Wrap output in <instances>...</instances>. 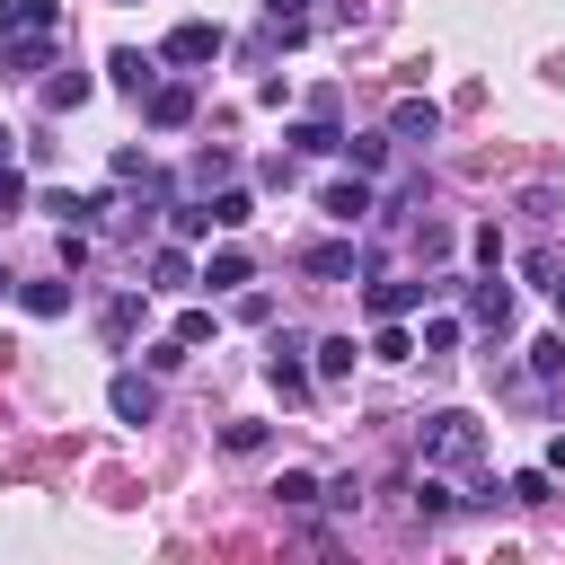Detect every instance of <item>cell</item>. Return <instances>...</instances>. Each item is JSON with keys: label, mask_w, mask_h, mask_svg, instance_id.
<instances>
[{"label": "cell", "mask_w": 565, "mask_h": 565, "mask_svg": "<svg viewBox=\"0 0 565 565\" xmlns=\"http://www.w3.org/2000/svg\"><path fill=\"white\" fill-rule=\"evenodd\" d=\"M53 62V26H35V35H0V71L9 79H26V71H44Z\"/></svg>", "instance_id": "5b68a950"}, {"label": "cell", "mask_w": 565, "mask_h": 565, "mask_svg": "<svg viewBox=\"0 0 565 565\" xmlns=\"http://www.w3.org/2000/svg\"><path fill=\"white\" fill-rule=\"evenodd\" d=\"M274 388H282V397H309V371H300V335H282V344H274Z\"/></svg>", "instance_id": "5bb4252c"}, {"label": "cell", "mask_w": 565, "mask_h": 565, "mask_svg": "<svg viewBox=\"0 0 565 565\" xmlns=\"http://www.w3.org/2000/svg\"><path fill=\"white\" fill-rule=\"evenodd\" d=\"M221 44H230V35H221L212 18H185V26H168V62H185V71H194V62H212Z\"/></svg>", "instance_id": "3957f363"}, {"label": "cell", "mask_w": 565, "mask_h": 565, "mask_svg": "<svg viewBox=\"0 0 565 565\" xmlns=\"http://www.w3.org/2000/svg\"><path fill=\"white\" fill-rule=\"evenodd\" d=\"M274 494H282V503H318V477H309V468H282Z\"/></svg>", "instance_id": "d4e9b609"}, {"label": "cell", "mask_w": 565, "mask_h": 565, "mask_svg": "<svg viewBox=\"0 0 565 565\" xmlns=\"http://www.w3.org/2000/svg\"><path fill=\"white\" fill-rule=\"evenodd\" d=\"M18 203H26V177H18V168H0V212H18Z\"/></svg>", "instance_id": "f546056e"}, {"label": "cell", "mask_w": 565, "mask_h": 565, "mask_svg": "<svg viewBox=\"0 0 565 565\" xmlns=\"http://www.w3.org/2000/svg\"><path fill=\"white\" fill-rule=\"evenodd\" d=\"M212 230V203H177V238H203Z\"/></svg>", "instance_id": "83f0119b"}, {"label": "cell", "mask_w": 565, "mask_h": 565, "mask_svg": "<svg viewBox=\"0 0 565 565\" xmlns=\"http://www.w3.org/2000/svg\"><path fill=\"white\" fill-rule=\"evenodd\" d=\"M97 327H106V344H124V335L141 327V300H106V309H97Z\"/></svg>", "instance_id": "d6986e66"}, {"label": "cell", "mask_w": 565, "mask_h": 565, "mask_svg": "<svg viewBox=\"0 0 565 565\" xmlns=\"http://www.w3.org/2000/svg\"><path fill=\"white\" fill-rule=\"evenodd\" d=\"M468 318H477V327H494V335H503V318H512V282H503V274H494V265H486V282H477V291H468Z\"/></svg>", "instance_id": "8992f818"}, {"label": "cell", "mask_w": 565, "mask_h": 565, "mask_svg": "<svg viewBox=\"0 0 565 565\" xmlns=\"http://www.w3.org/2000/svg\"><path fill=\"white\" fill-rule=\"evenodd\" d=\"M203 282H212V291H238V282H247V256H238V247H221V256L203 265Z\"/></svg>", "instance_id": "ac0fdd59"}, {"label": "cell", "mask_w": 565, "mask_h": 565, "mask_svg": "<svg viewBox=\"0 0 565 565\" xmlns=\"http://www.w3.org/2000/svg\"><path fill=\"white\" fill-rule=\"evenodd\" d=\"M35 26H62V0H0V35H35Z\"/></svg>", "instance_id": "9c48e42d"}, {"label": "cell", "mask_w": 565, "mask_h": 565, "mask_svg": "<svg viewBox=\"0 0 565 565\" xmlns=\"http://www.w3.org/2000/svg\"><path fill=\"white\" fill-rule=\"evenodd\" d=\"M547 477H565V433H556V441H547Z\"/></svg>", "instance_id": "4dcf8cb0"}, {"label": "cell", "mask_w": 565, "mask_h": 565, "mask_svg": "<svg viewBox=\"0 0 565 565\" xmlns=\"http://www.w3.org/2000/svg\"><path fill=\"white\" fill-rule=\"evenodd\" d=\"M477 450H486V433H477V415H424V468H477Z\"/></svg>", "instance_id": "6da1fadb"}, {"label": "cell", "mask_w": 565, "mask_h": 565, "mask_svg": "<svg viewBox=\"0 0 565 565\" xmlns=\"http://www.w3.org/2000/svg\"><path fill=\"white\" fill-rule=\"evenodd\" d=\"M177 344H212V309H185L177 318Z\"/></svg>", "instance_id": "f1b7e54d"}, {"label": "cell", "mask_w": 565, "mask_h": 565, "mask_svg": "<svg viewBox=\"0 0 565 565\" xmlns=\"http://www.w3.org/2000/svg\"><path fill=\"white\" fill-rule=\"evenodd\" d=\"M318 353V380H344L353 371V335H327V344H309Z\"/></svg>", "instance_id": "ffe728a7"}, {"label": "cell", "mask_w": 565, "mask_h": 565, "mask_svg": "<svg viewBox=\"0 0 565 565\" xmlns=\"http://www.w3.org/2000/svg\"><path fill=\"white\" fill-rule=\"evenodd\" d=\"M530 371L556 380V371H565V335H539V344H530Z\"/></svg>", "instance_id": "cb8c5ba5"}, {"label": "cell", "mask_w": 565, "mask_h": 565, "mask_svg": "<svg viewBox=\"0 0 565 565\" xmlns=\"http://www.w3.org/2000/svg\"><path fill=\"white\" fill-rule=\"evenodd\" d=\"M247 221H256V203H247L238 185H221V194H212V230H247Z\"/></svg>", "instance_id": "e0dca14e"}, {"label": "cell", "mask_w": 565, "mask_h": 565, "mask_svg": "<svg viewBox=\"0 0 565 565\" xmlns=\"http://www.w3.org/2000/svg\"><path fill=\"white\" fill-rule=\"evenodd\" d=\"M327 221H344V230H362V221H371V185H362V177H344V185H327Z\"/></svg>", "instance_id": "30bf717a"}, {"label": "cell", "mask_w": 565, "mask_h": 565, "mask_svg": "<svg viewBox=\"0 0 565 565\" xmlns=\"http://www.w3.org/2000/svg\"><path fill=\"white\" fill-rule=\"evenodd\" d=\"M265 35L274 44H300L309 35V0H265Z\"/></svg>", "instance_id": "7c38bea8"}, {"label": "cell", "mask_w": 565, "mask_h": 565, "mask_svg": "<svg viewBox=\"0 0 565 565\" xmlns=\"http://www.w3.org/2000/svg\"><path fill=\"white\" fill-rule=\"evenodd\" d=\"M185 282H203V274H194L177 247H159V256H150V291H185Z\"/></svg>", "instance_id": "9a60e30c"}, {"label": "cell", "mask_w": 565, "mask_h": 565, "mask_svg": "<svg viewBox=\"0 0 565 565\" xmlns=\"http://www.w3.org/2000/svg\"><path fill=\"white\" fill-rule=\"evenodd\" d=\"M106 71H115V88H124V97H150V88H159V71H150L132 44H124V53H106Z\"/></svg>", "instance_id": "8fae6325"}, {"label": "cell", "mask_w": 565, "mask_h": 565, "mask_svg": "<svg viewBox=\"0 0 565 565\" xmlns=\"http://www.w3.org/2000/svg\"><path fill=\"white\" fill-rule=\"evenodd\" d=\"M44 97L71 115V106H88V71H62V79H44Z\"/></svg>", "instance_id": "44dd1931"}, {"label": "cell", "mask_w": 565, "mask_h": 565, "mask_svg": "<svg viewBox=\"0 0 565 565\" xmlns=\"http://www.w3.org/2000/svg\"><path fill=\"white\" fill-rule=\"evenodd\" d=\"M344 159L371 177V168H388V141H380V132H362V141H344Z\"/></svg>", "instance_id": "7402d4cb"}, {"label": "cell", "mask_w": 565, "mask_h": 565, "mask_svg": "<svg viewBox=\"0 0 565 565\" xmlns=\"http://www.w3.org/2000/svg\"><path fill=\"white\" fill-rule=\"evenodd\" d=\"M556 318H565V282H556Z\"/></svg>", "instance_id": "d6a6232c"}, {"label": "cell", "mask_w": 565, "mask_h": 565, "mask_svg": "<svg viewBox=\"0 0 565 565\" xmlns=\"http://www.w3.org/2000/svg\"><path fill=\"white\" fill-rule=\"evenodd\" d=\"M433 132H441V106H433V97H406V106L388 115V141H433Z\"/></svg>", "instance_id": "52a82bcc"}, {"label": "cell", "mask_w": 565, "mask_h": 565, "mask_svg": "<svg viewBox=\"0 0 565 565\" xmlns=\"http://www.w3.org/2000/svg\"><path fill=\"white\" fill-rule=\"evenodd\" d=\"M106 406H115V424H150V415H159V388H150L141 371H115V380H106Z\"/></svg>", "instance_id": "7a4b0ae2"}, {"label": "cell", "mask_w": 565, "mask_h": 565, "mask_svg": "<svg viewBox=\"0 0 565 565\" xmlns=\"http://www.w3.org/2000/svg\"><path fill=\"white\" fill-rule=\"evenodd\" d=\"M424 300V282H371V318H406Z\"/></svg>", "instance_id": "2e32d148"}, {"label": "cell", "mask_w": 565, "mask_h": 565, "mask_svg": "<svg viewBox=\"0 0 565 565\" xmlns=\"http://www.w3.org/2000/svg\"><path fill=\"white\" fill-rule=\"evenodd\" d=\"M141 115H150L159 132H185V124H194V88H185V79H159V88L141 97Z\"/></svg>", "instance_id": "277c9868"}, {"label": "cell", "mask_w": 565, "mask_h": 565, "mask_svg": "<svg viewBox=\"0 0 565 565\" xmlns=\"http://www.w3.org/2000/svg\"><path fill=\"white\" fill-rule=\"evenodd\" d=\"M0 300H18V282H9V265H0Z\"/></svg>", "instance_id": "1f68e13d"}, {"label": "cell", "mask_w": 565, "mask_h": 565, "mask_svg": "<svg viewBox=\"0 0 565 565\" xmlns=\"http://www.w3.org/2000/svg\"><path fill=\"white\" fill-rule=\"evenodd\" d=\"M300 265H309L318 282H344V274H353L362 256H353V238H318V247H300Z\"/></svg>", "instance_id": "ba28073f"}, {"label": "cell", "mask_w": 565, "mask_h": 565, "mask_svg": "<svg viewBox=\"0 0 565 565\" xmlns=\"http://www.w3.org/2000/svg\"><path fill=\"white\" fill-rule=\"evenodd\" d=\"M44 212L53 221H97V203H79V194H44Z\"/></svg>", "instance_id": "4316f807"}, {"label": "cell", "mask_w": 565, "mask_h": 565, "mask_svg": "<svg viewBox=\"0 0 565 565\" xmlns=\"http://www.w3.org/2000/svg\"><path fill=\"white\" fill-rule=\"evenodd\" d=\"M291 141H300V150H344V132H335V124H327V115H318V124H300V132H291Z\"/></svg>", "instance_id": "484cf974"}, {"label": "cell", "mask_w": 565, "mask_h": 565, "mask_svg": "<svg viewBox=\"0 0 565 565\" xmlns=\"http://www.w3.org/2000/svg\"><path fill=\"white\" fill-rule=\"evenodd\" d=\"M0 150H9V132H0Z\"/></svg>", "instance_id": "836d02e7"}, {"label": "cell", "mask_w": 565, "mask_h": 565, "mask_svg": "<svg viewBox=\"0 0 565 565\" xmlns=\"http://www.w3.org/2000/svg\"><path fill=\"white\" fill-rule=\"evenodd\" d=\"M18 309L26 318H62L71 309V282H18Z\"/></svg>", "instance_id": "4fadbf2b"}, {"label": "cell", "mask_w": 565, "mask_h": 565, "mask_svg": "<svg viewBox=\"0 0 565 565\" xmlns=\"http://www.w3.org/2000/svg\"><path fill=\"white\" fill-rule=\"evenodd\" d=\"M371 353H380V362H406L415 344H406V327H397V318H380V335H371Z\"/></svg>", "instance_id": "603a6c76"}]
</instances>
